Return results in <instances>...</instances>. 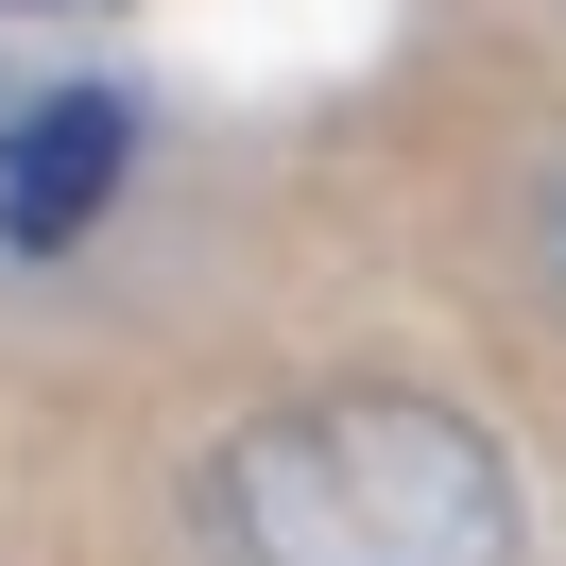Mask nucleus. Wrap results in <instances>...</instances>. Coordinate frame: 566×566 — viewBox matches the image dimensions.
Returning <instances> with one entry per match:
<instances>
[{
  "label": "nucleus",
  "mask_w": 566,
  "mask_h": 566,
  "mask_svg": "<svg viewBox=\"0 0 566 566\" xmlns=\"http://www.w3.org/2000/svg\"><path fill=\"white\" fill-rule=\"evenodd\" d=\"M207 532L241 566H515V463L447 395H292L207 447Z\"/></svg>",
  "instance_id": "nucleus-1"
},
{
  "label": "nucleus",
  "mask_w": 566,
  "mask_h": 566,
  "mask_svg": "<svg viewBox=\"0 0 566 566\" xmlns=\"http://www.w3.org/2000/svg\"><path fill=\"white\" fill-rule=\"evenodd\" d=\"M120 155H138V104H120V86H52V104L0 138V241L18 258L86 241V207L120 189Z\"/></svg>",
  "instance_id": "nucleus-2"
},
{
  "label": "nucleus",
  "mask_w": 566,
  "mask_h": 566,
  "mask_svg": "<svg viewBox=\"0 0 566 566\" xmlns=\"http://www.w3.org/2000/svg\"><path fill=\"white\" fill-rule=\"evenodd\" d=\"M549 275H566V172H549Z\"/></svg>",
  "instance_id": "nucleus-3"
}]
</instances>
